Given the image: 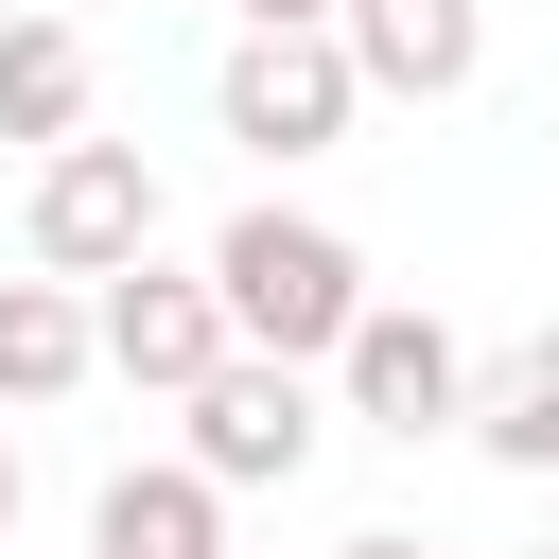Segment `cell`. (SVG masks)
Listing matches in <instances>:
<instances>
[{"instance_id":"10","label":"cell","mask_w":559,"mask_h":559,"mask_svg":"<svg viewBox=\"0 0 559 559\" xmlns=\"http://www.w3.org/2000/svg\"><path fill=\"white\" fill-rule=\"evenodd\" d=\"M87 87H105V70H87L70 17H0V140H35V157L87 140Z\"/></svg>"},{"instance_id":"4","label":"cell","mask_w":559,"mask_h":559,"mask_svg":"<svg viewBox=\"0 0 559 559\" xmlns=\"http://www.w3.org/2000/svg\"><path fill=\"white\" fill-rule=\"evenodd\" d=\"M87 349L140 384V402H192L210 367H227V297H210V262H122V280H87Z\"/></svg>"},{"instance_id":"14","label":"cell","mask_w":559,"mask_h":559,"mask_svg":"<svg viewBox=\"0 0 559 559\" xmlns=\"http://www.w3.org/2000/svg\"><path fill=\"white\" fill-rule=\"evenodd\" d=\"M0 524H17V437H0Z\"/></svg>"},{"instance_id":"8","label":"cell","mask_w":559,"mask_h":559,"mask_svg":"<svg viewBox=\"0 0 559 559\" xmlns=\"http://www.w3.org/2000/svg\"><path fill=\"white\" fill-rule=\"evenodd\" d=\"M87 542H105V559H227V489H210L192 454H140V472H105Z\"/></svg>"},{"instance_id":"5","label":"cell","mask_w":559,"mask_h":559,"mask_svg":"<svg viewBox=\"0 0 559 559\" xmlns=\"http://www.w3.org/2000/svg\"><path fill=\"white\" fill-rule=\"evenodd\" d=\"M332 402L367 419V437H454L472 419V349H454V314H419V297H367L349 314V349H332Z\"/></svg>"},{"instance_id":"13","label":"cell","mask_w":559,"mask_h":559,"mask_svg":"<svg viewBox=\"0 0 559 559\" xmlns=\"http://www.w3.org/2000/svg\"><path fill=\"white\" fill-rule=\"evenodd\" d=\"M332 559H419V542H384V524H367V542H332Z\"/></svg>"},{"instance_id":"9","label":"cell","mask_w":559,"mask_h":559,"mask_svg":"<svg viewBox=\"0 0 559 559\" xmlns=\"http://www.w3.org/2000/svg\"><path fill=\"white\" fill-rule=\"evenodd\" d=\"M489 472H559V332H507L472 349V419H454Z\"/></svg>"},{"instance_id":"6","label":"cell","mask_w":559,"mask_h":559,"mask_svg":"<svg viewBox=\"0 0 559 559\" xmlns=\"http://www.w3.org/2000/svg\"><path fill=\"white\" fill-rule=\"evenodd\" d=\"M175 419H192V472H210V489H297V472H314V437H332L314 367H280V349H227Z\"/></svg>"},{"instance_id":"12","label":"cell","mask_w":559,"mask_h":559,"mask_svg":"<svg viewBox=\"0 0 559 559\" xmlns=\"http://www.w3.org/2000/svg\"><path fill=\"white\" fill-rule=\"evenodd\" d=\"M227 17H332V0H227Z\"/></svg>"},{"instance_id":"7","label":"cell","mask_w":559,"mask_h":559,"mask_svg":"<svg viewBox=\"0 0 559 559\" xmlns=\"http://www.w3.org/2000/svg\"><path fill=\"white\" fill-rule=\"evenodd\" d=\"M332 52L367 105H454L489 70V0H332Z\"/></svg>"},{"instance_id":"11","label":"cell","mask_w":559,"mask_h":559,"mask_svg":"<svg viewBox=\"0 0 559 559\" xmlns=\"http://www.w3.org/2000/svg\"><path fill=\"white\" fill-rule=\"evenodd\" d=\"M87 367V280H0V402H70Z\"/></svg>"},{"instance_id":"1","label":"cell","mask_w":559,"mask_h":559,"mask_svg":"<svg viewBox=\"0 0 559 559\" xmlns=\"http://www.w3.org/2000/svg\"><path fill=\"white\" fill-rule=\"evenodd\" d=\"M210 297H227V349L332 367V349H349V314H367V245L262 192V210H227V227H210Z\"/></svg>"},{"instance_id":"3","label":"cell","mask_w":559,"mask_h":559,"mask_svg":"<svg viewBox=\"0 0 559 559\" xmlns=\"http://www.w3.org/2000/svg\"><path fill=\"white\" fill-rule=\"evenodd\" d=\"M17 245H35V280H122L157 245V157L140 140H52L35 192H17Z\"/></svg>"},{"instance_id":"15","label":"cell","mask_w":559,"mask_h":559,"mask_svg":"<svg viewBox=\"0 0 559 559\" xmlns=\"http://www.w3.org/2000/svg\"><path fill=\"white\" fill-rule=\"evenodd\" d=\"M542 559H559V542H542Z\"/></svg>"},{"instance_id":"2","label":"cell","mask_w":559,"mask_h":559,"mask_svg":"<svg viewBox=\"0 0 559 559\" xmlns=\"http://www.w3.org/2000/svg\"><path fill=\"white\" fill-rule=\"evenodd\" d=\"M210 122H227L262 175H297V157H332V140L367 122V87H349L332 17H245V35H227V70H210Z\"/></svg>"}]
</instances>
